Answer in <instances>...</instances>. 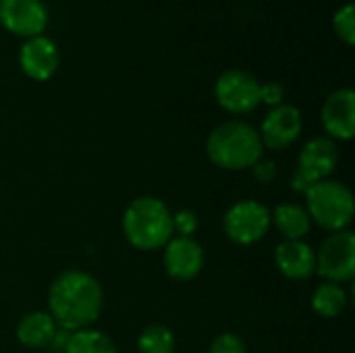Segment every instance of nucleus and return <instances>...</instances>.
<instances>
[{
  "label": "nucleus",
  "instance_id": "obj_1",
  "mask_svg": "<svg viewBox=\"0 0 355 353\" xmlns=\"http://www.w3.org/2000/svg\"><path fill=\"white\" fill-rule=\"evenodd\" d=\"M50 316L56 327L67 331L89 329L102 314L104 293L100 283L83 270H64L60 273L48 291Z\"/></svg>",
  "mask_w": 355,
  "mask_h": 353
},
{
  "label": "nucleus",
  "instance_id": "obj_2",
  "mask_svg": "<svg viewBox=\"0 0 355 353\" xmlns=\"http://www.w3.org/2000/svg\"><path fill=\"white\" fill-rule=\"evenodd\" d=\"M123 233L135 250H158L173 237V212L154 196L135 198L123 214Z\"/></svg>",
  "mask_w": 355,
  "mask_h": 353
},
{
  "label": "nucleus",
  "instance_id": "obj_3",
  "mask_svg": "<svg viewBox=\"0 0 355 353\" xmlns=\"http://www.w3.org/2000/svg\"><path fill=\"white\" fill-rule=\"evenodd\" d=\"M262 150L260 133L243 121L218 125L206 141L208 158L225 171L252 169L262 158Z\"/></svg>",
  "mask_w": 355,
  "mask_h": 353
},
{
  "label": "nucleus",
  "instance_id": "obj_4",
  "mask_svg": "<svg viewBox=\"0 0 355 353\" xmlns=\"http://www.w3.org/2000/svg\"><path fill=\"white\" fill-rule=\"evenodd\" d=\"M310 221L327 231H345L354 218V196L341 181L322 179L306 191V206Z\"/></svg>",
  "mask_w": 355,
  "mask_h": 353
},
{
  "label": "nucleus",
  "instance_id": "obj_5",
  "mask_svg": "<svg viewBox=\"0 0 355 353\" xmlns=\"http://www.w3.org/2000/svg\"><path fill=\"white\" fill-rule=\"evenodd\" d=\"M270 225H272L270 210L256 200L235 202L225 212V218H223L225 235L239 246H252L264 239Z\"/></svg>",
  "mask_w": 355,
  "mask_h": 353
},
{
  "label": "nucleus",
  "instance_id": "obj_6",
  "mask_svg": "<svg viewBox=\"0 0 355 353\" xmlns=\"http://www.w3.org/2000/svg\"><path fill=\"white\" fill-rule=\"evenodd\" d=\"M316 273L329 283H349L355 275V237L352 231L329 235L316 254Z\"/></svg>",
  "mask_w": 355,
  "mask_h": 353
},
{
  "label": "nucleus",
  "instance_id": "obj_7",
  "mask_svg": "<svg viewBox=\"0 0 355 353\" xmlns=\"http://www.w3.org/2000/svg\"><path fill=\"white\" fill-rule=\"evenodd\" d=\"M260 81L248 71H227L218 77L214 94L218 104L235 114L250 112L260 104Z\"/></svg>",
  "mask_w": 355,
  "mask_h": 353
},
{
  "label": "nucleus",
  "instance_id": "obj_8",
  "mask_svg": "<svg viewBox=\"0 0 355 353\" xmlns=\"http://www.w3.org/2000/svg\"><path fill=\"white\" fill-rule=\"evenodd\" d=\"M204 266V250L193 237H171L164 246V270L171 279L191 281Z\"/></svg>",
  "mask_w": 355,
  "mask_h": 353
},
{
  "label": "nucleus",
  "instance_id": "obj_9",
  "mask_svg": "<svg viewBox=\"0 0 355 353\" xmlns=\"http://www.w3.org/2000/svg\"><path fill=\"white\" fill-rule=\"evenodd\" d=\"M302 133V114L291 104H279L275 106L264 123H262V146H268L270 150H285L289 148Z\"/></svg>",
  "mask_w": 355,
  "mask_h": 353
},
{
  "label": "nucleus",
  "instance_id": "obj_10",
  "mask_svg": "<svg viewBox=\"0 0 355 353\" xmlns=\"http://www.w3.org/2000/svg\"><path fill=\"white\" fill-rule=\"evenodd\" d=\"M0 21L8 31L33 37L46 27L48 15L40 0H0Z\"/></svg>",
  "mask_w": 355,
  "mask_h": 353
},
{
  "label": "nucleus",
  "instance_id": "obj_11",
  "mask_svg": "<svg viewBox=\"0 0 355 353\" xmlns=\"http://www.w3.org/2000/svg\"><path fill=\"white\" fill-rule=\"evenodd\" d=\"M322 125L335 139H352L355 133V94L343 87L333 92L322 106Z\"/></svg>",
  "mask_w": 355,
  "mask_h": 353
},
{
  "label": "nucleus",
  "instance_id": "obj_12",
  "mask_svg": "<svg viewBox=\"0 0 355 353\" xmlns=\"http://www.w3.org/2000/svg\"><path fill=\"white\" fill-rule=\"evenodd\" d=\"M339 162V150L335 146V141L331 137H314L310 139L302 152H300V162H297V171L310 179L312 183L329 179V175L335 171Z\"/></svg>",
  "mask_w": 355,
  "mask_h": 353
},
{
  "label": "nucleus",
  "instance_id": "obj_13",
  "mask_svg": "<svg viewBox=\"0 0 355 353\" xmlns=\"http://www.w3.org/2000/svg\"><path fill=\"white\" fill-rule=\"evenodd\" d=\"M19 62L27 77L46 81L58 67V50L52 40L44 35H33L23 44L19 52Z\"/></svg>",
  "mask_w": 355,
  "mask_h": 353
},
{
  "label": "nucleus",
  "instance_id": "obj_14",
  "mask_svg": "<svg viewBox=\"0 0 355 353\" xmlns=\"http://www.w3.org/2000/svg\"><path fill=\"white\" fill-rule=\"evenodd\" d=\"M275 262H277V268L281 270V275L291 281H304L316 273V254L304 239H300V241L285 239L277 248Z\"/></svg>",
  "mask_w": 355,
  "mask_h": 353
},
{
  "label": "nucleus",
  "instance_id": "obj_15",
  "mask_svg": "<svg viewBox=\"0 0 355 353\" xmlns=\"http://www.w3.org/2000/svg\"><path fill=\"white\" fill-rule=\"evenodd\" d=\"M56 322L48 312H29L17 325V341L29 350H46L56 333Z\"/></svg>",
  "mask_w": 355,
  "mask_h": 353
},
{
  "label": "nucleus",
  "instance_id": "obj_16",
  "mask_svg": "<svg viewBox=\"0 0 355 353\" xmlns=\"http://www.w3.org/2000/svg\"><path fill=\"white\" fill-rule=\"evenodd\" d=\"M270 221L275 223L279 233L289 241L304 239L310 231V225H312L308 210L300 204H289V202L279 204L275 208V212L270 214Z\"/></svg>",
  "mask_w": 355,
  "mask_h": 353
},
{
  "label": "nucleus",
  "instance_id": "obj_17",
  "mask_svg": "<svg viewBox=\"0 0 355 353\" xmlns=\"http://www.w3.org/2000/svg\"><path fill=\"white\" fill-rule=\"evenodd\" d=\"M347 304V295L343 291L341 285L337 283H322L316 287L314 295H312V308L318 316L322 318H335L345 310Z\"/></svg>",
  "mask_w": 355,
  "mask_h": 353
},
{
  "label": "nucleus",
  "instance_id": "obj_18",
  "mask_svg": "<svg viewBox=\"0 0 355 353\" xmlns=\"http://www.w3.org/2000/svg\"><path fill=\"white\" fill-rule=\"evenodd\" d=\"M64 353H116L114 341L96 329H81L73 331L67 352Z\"/></svg>",
  "mask_w": 355,
  "mask_h": 353
},
{
  "label": "nucleus",
  "instance_id": "obj_19",
  "mask_svg": "<svg viewBox=\"0 0 355 353\" xmlns=\"http://www.w3.org/2000/svg\"><path fill=\"white\" fill-rule=\"evenodd\" d=\"M139 353H173L175 352V335L164 325H150L141 331L137 339Z\"/></svg>",
  "mask_w": 355,
  "mask_h": 353
},
{
  "label": "nucleus",
  "instance_id": "obj_20",
  "mask_svg": "<svg viewBox=\"0 0 355 353\" xmlns=\"http://www.w3.org/2000/svg\"><path fill=\"white\" fill-rule=\"evenodd\" d=\"M335 29L337 33L347 42H355V6L352 2H347L345 6H341L335 15Z\"/></svg>",
  "mask_w": 355,
  "mask_h": 353
},
{
  "label": "nucleus",
  "instance_id": "obj_21",
  "mask_svg": "<svg viewBox=\"0 0 355 353\" xmlns=\"http://www.w3.org/2000/svg\"><path fill=\"white\" fill-rule=\"evenodd\" d=\"M200 227V218L193 210H179L173 214V233L177 237H191Z\"/></svg>",
  "mask_w": 355,
  "mask_h": 353
},
{
  "label": "nucleus",
  "instance_id": "obj_22",
  "mask_svg": "<svg viewBox=\"0 0 355 353\" xmlns=\"http://www.w3.org/2000/svg\"><path fill=\"white\" fill-rule=\"evenodd\" d=\"M208 353H248V350H245V343L237 335L223 333L210 343Z\"/></svg>",
  "mask_w": 355,
  "mask_h": 353
},
{
  "label": "nucleus",
  "instance_id": "obj_23",
  "mask_svg": "<svg viewBox=\"0 0 355 353\" xmlns=\"http://www.w3.org/2000/svg\"><path fill=\"white\" fill-rule=\"evenodd\" d=\"M283 96H285V89H283L281 83H264V85H260V102H264V104H268L272 108L281 104Z\"/></svg>",
  "mask_w": 355,
  "mask_h": 353
},
{
  "label": "nucleus",
  "instance_id": "obj_24",
  "mask_svg": "<svg viewBox=\"0 0 355 353\" xmlns=\"http://www.w3.org/2000/svg\"><path fill=\"white\" fill-rule=\"evenodd\" d=\"M252 173H254V179L260 181V183H270L275 177H277V162L272 160H264L260 158L254 166H252Z\"/></svg>",
  "mask_w": 355,
  "mask_h": 353
},
{
  "label": "nucleus",
  "instance_id": "obj_25",
  "mask_svg": "<svg viewBox=\"0 0 355 353\" xmlns=\"http://www.w3.org/2000/svg\"><path fill=\"white\" fill-rule=\"evenodd\" d=\"M71 333L73 331H67V329H56V333H54V337H52V341L48 343V352L50 353H64L67 352V345H69V339H71Z\"/></svg>",
  "mask_w": 355,
  "mask_h": 353
},
{
  "label": "nucleus",
  "instance_id": "obj_26",
  "mask_svg": "<svg viewBox=\"0 0 355 353\" xmlns=\"http://www.w3.org/2000/svg\"><path fill=\"white\" fill-rule=\"evenodd\" d=\"M312 185H314V183H312L310 179H306V177L295 169V173H293V177H291V187H293L297 193H304V196H306V191H308Z\"/></svg>",
  "mask_w": 355,
  "mask_h": 353
}]
</instances>
